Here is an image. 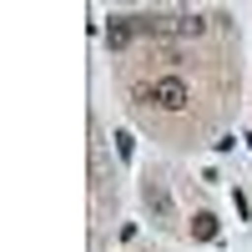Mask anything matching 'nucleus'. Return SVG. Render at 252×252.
Instances as JSON below:
<instances>
[{
    "mask_svg": "<svg viewBox=\"0 0 252 252\" xmlns=\"http://www.w3.org/2000/svg\"><path fill=\"white\" fill-rule=\"evenodd\" d=\"M192 237L212 242V237H217V217H212V212H197V217H192Z\"/></svg>",
    "mask_w": 252,
    "mask_h": 252,
    "instance_id": "nucleus-3",
    "label": "nucleus"
},
{
    "mask_svg": "<svg viewBox=\"0 0 252 252\" xmlns=\"http://www.w3.org/2000/svg\"><path fill=\"white\" fill-rule=\"evenodd\" d=\"M126 40H131V20H111V26H106V46H111V51H121Z\"/></svg>",
    "mask_w": 252,
    "mask_h": 252,
    "instance_id": "nucleus-2",
    "label": "nucleus"
},
{
    "mask_svg": "<svg viewBox=\"0 0 252 252\" xmlns=\"http://www.w3.org/2000/svg\"><path fill=\"white\" fill-rule=\"evenodd\" d=\"M116 152H121V161H131V131H116Z\"/></svg>",
    "mask_w": 252,
    "mask_h": 252,
    "instance_id": "nucleus-6",
    "label": "nucleus"
},
{
    "mask_svg": "<svg viewBox=\"0 0 252 252\" xmlns=\"http://www.w3.org/2000/svg\"><path fill=\"white\" fill-rule=\"evenodd\" d=\"M202 26H207V20H197V15H187V20H177V35H202Z\"/></svg>",
    "mask_w": 252,
    "mask_h": 252,
    "instance_id": "nucleus-5",
    "label": "nucleus"
},
{
    "mask_svg": "<svg viewBox=\"0 0 252 252\" xmlns=\"http://www.w3.org/2000/svg\"><path fill=\"white\" fill-rule=\"evenodd\" d=\"M152 101H157L161 111H182L192 96H187V81H182V76H166V81H157V86H152Z\"/></svg>",
    "mask_w": 252,
    "mask_h": 252,
    "instance_id": "nucleus-1",
    "label": "nucleus"
},
{
    "mask_svg": "<svg viewBox=\"0 0 252 252\" xmlns=\"http://www.w3.org/2000/svg\"><path fill=\"white\" fill-rule=\"evenodd\" d=\"M146 207H157V212H172V202H166L161 187H146Z\"/></svg>",
    "mask_w": 252,
    "mask_h": 252,
    "instance_id": "nucleus-4",
    "label": "nucleus"
}]
</instances>
